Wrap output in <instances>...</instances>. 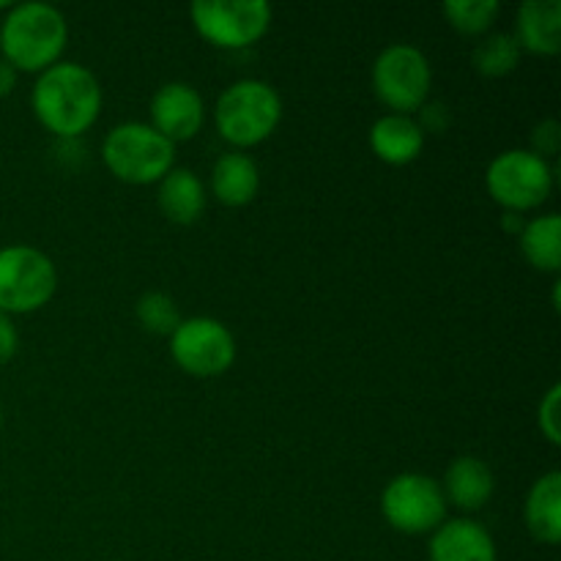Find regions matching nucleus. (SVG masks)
<instances>
[{"label": "nucleus", "mask_w": 561, "mask_h": 561, "mask_svg": "<svg viewBox=\"0 0 561 561\" xmlns=\"http://www.w3.org/2000/svg\"><path fill=\"white\" fill-rule=\"evenodd\" d=\"M33 115L58 140H77L91 129L102 110V85L80 64L58 60L38 75L31 93Z\"/></svg>", "instance_id": "1"}, {"label": "nucleus", "mask_w": 561, "mask_h": 561, "mask_svg": "<svg viewBox=\"0 0 561 561\" xmlns=\"http://www.w3.org/2000/svg\"><path fill=\"white\" fill-rule=\"evenodd\" d=\"M69 38L66 16L49 3L11 5L0 25V49L16 71H38L58 64Z\"/></svg>", "instance_id": "2"}, {"label": "nucleus", "mask_w": 561, "mask_h": 561, "mask_svg": "<svg viewBox=\"0 0 561 561\" xmlns=\"http://www.w3.org/2000/svg\"><path fill=\"white\" fill-rule=\"evenodd\" d=\"M283 121V99L263 80H239L225 88L214 107V124L222 140L250 148L277 131Z\"/></svg>", "instance_id": "3"}, {"label": "nucleus", "mask_w": 561, "mask_h": 561, "mask_svg": "<svg viewBox=\"0 0 561 561\" xmlns=\"http://www.w3.org/2000/svg\"><path fill=\"white\" fill-rule=\"evenodd\" d=\"M102 159L110 173L124 184H159L173 170L175 146L151 124L126 121L107 131Z\"/></svg>", "instance_id": "4"}, {"label": "nucleus", "mask_w": 561, "mask_h": 561, "mask_svg": "<svg viewBox=\"0 0 561 561\" xmlns=\"http://www.w3.org/2000/svg\"><path fill=\"white\" fill-rule=\"evenodd\" d=\"M433 69L427 55L414 44H389L373 64V88L392 113L411 115L427 104Z\"/></svg>", "instance_id": "5"}, {"label": "nucleus", "mask_w": 561, "mask_h": 561, "mask_svg": "<svg viewBox=\"0 0 561 561\" xmlns=\"http://www.w3.org/2000/svg\"><path fill=\"white\" fill-rule=\"evenodd\" d=\"M58 290L55 263L36 247L14 244L0 250V312L25 316L47 305Z\"/></svg>", "instance_id": "6"}, {"label": "nucleus", "mask_w": 561, "mask_h": 561, "mask_svg": "<svg viewBox=\"0 0 561 561\" xmlns=\"http://www.w3.org/2000/svg\"><path fill=\"white\" fill-rule=\"evenodd\" d=\"M488 195L504 206L507 211L520 214L529 208L542 206L553 190V170L548 159L526 151V148H513L504 151L488 164L485 170Z\"/></svg>", "instance_id": "7"}, {"label": "nucleus", "mask_w": 561, "mask_h": 561, "mask_svg": "<svg viewBox=\"0 0 561 561\" xmlns=\"http://www.w3.org/2000/svg\"><path fill=\"white\" fill-rule=\"evenodd\" d=\"M190 14L197 33L219 49L252 47L272 25L266 0H195Z\"/></svg>", "instance_id": "8"}, {"label": "nucleus", "mask_w": 561, "mask_h": 561, "mask_svg": "<svg viewBox=\"0 0 561 561\" xmlns=\"http://www.w3.org/2000/svg\"><path fill=\"white\" fill-rule=\"evenodd\" d=\"M381 513L400 535H431L447 518V499L433 477L411 471L383 488Z\"/></svg>", "instance_id": "9"}, {"label": "nucleus", "mask_w": 561, "mask_h": 561, "mask_svg": "<svg viewBox=\"0 0 561 561\" xmlns=\"http://www.w3.org/2000/svg\"><path fill=\"white\" fill-rule=\"evenodd\" d=\"M170 354L190 376L214 378L228 373L236 362V340L217 318H186L170 334Z\"/></svg>", "instance_id": "10"}, {"label": "nucleus", "mask_w": 561, "mask_h": 561, "mask_svg": "<svg viewBox=\"0 0 561 561\" xmlns=\"http://www.w3.org/2000/svg\"><path fill=\"white\" fill-rule=\"evenodd\" d=\"M206 104L190 82H164L151 99V126L170 142L192 140L203 129Z\"/></svg>", "instance_id": "11"}, {"label": "nucleus", "mask_w": 561, "mask_h": 561, "mask_svg": "<svg viewBox=\"0 0 561 561\" xmlns=\"http://www.w3.org/2000/svg\"><path fill=\"white\" fill-rule=\"evenodd\" d=\"M431 561H496V542L477 520H444L431 537Z\"/></svg>", "instance_id": "12"}, {"label": "nucleus", "mask_w": 561, "mask_h": 561, "mask_svg": "<svg viewBox=\"0 0 561 561\" xmlns=\"http://www.w3.org/2000/svg\"><path fill=\"white\" fill-rule=\"evenodd\" d=\"M370 148L381 162L400 168V164L414 162L422 153V148H425V129L411 115H381L370 129Z\"/></svg>", "instance_id": "13"}, {"label": "nucleus", "mask_w": 561, "mask_h": 561, "mask_svg": "<svg viewBox=\"0 0 561 561\" xmlns=\"http://www.w3.org/2000/svg\"><path fill=\"white\" fill-rule=\"evenodd\" d=\"M515 42L535 55L561 53V3L559 0H526L515 20Z\"/></svg>", "instance_id": "14"}, {"label": "nucleus", "mask_w": 561, "mask_h": 561, "mask_svg": "<svg viewBox=\"0 0 561 561\" xmlns=\"http://www.w3.org/2000/svg\"><path fill=\"white\" fill-rule=\"evenodd\" d=\"M444 499L453 502L455 507L466 510V513H474L482 510L491 502L493 491H496V477H493L491 466L480 458H463L453 460V466L444 474Z\"/></svg>", "instance_id": "15"}, {"label": "nucleus", "mask_w": 561, "mask_h": 561, "mask_svg": "<svg viewBox=\"0 0 561 561\" xmlns=\"http://www.w3.org/2000/svg\"><path fill=\"white\" fill-rule=\"evenodd\" d=\"M526 529L542 546L561 542V474L548 471L531 485L524 507Z\"/></svg>", "instance_id": "16"}, {"label": "nucleus", "mask_w": 561, "mask_h": 561, "mask_svg": "<svg viewBox=\"0 0 561 561\" xmlns=\"http://www.w3.org/2000/svg\"><path fill=\"white\" fill-rule=\"evenodd\" d=\"M211 190L222 206L239 208L252 203V197L261 190V170H257L255 159L247 153L230 151L214 162L211 170Z\"/></svg>", "instance_id": "17"}, {"label": "nucleus", "mask_w": 561, "mask_h": 561, "mask_svg": "<svg viewBox=\"0 0 561 561\" xmlns=\"http://www.w3.org/2000/svg\"><path fill=\"white\" fill-rule=\"evenodd\" d=\"M159 211L175 225H195L206 211V186L192 170H170L159 181Z\"/></svg>", "instance_id": "18"}, {"label": "nucleus", "mask_w": 561, "mask_h": 561, "mask_svg": "<svg viewBox=\"0 0 561 561\" xmlns=\"http://www.w3.org/2000/svg\"><path fill=\"white\" fill-rule=\"evenodd\" d=\"M520 250L524 257L540 272H559L561 268V217L542 214L520 228Z\"/></svg>", "instance_id": "19"}, {"label": "nucleus", "mask_w": 561, "mask_h": 561, "mask_svg": "<svg viewBox=\"0 0 561 561\" xmlns=\"http://www.w3.org/2000/svg\"><path fill=\"white\" fill-rule=\"evenodd\" d=\"M520 53L513 33H488L471 53V66L485 77H504L520 64Z\"/></svg>", "instance_id": "20"}, {"label": "nucleus", "mask_w": 561, "mask_h": 561, "mask_svg": "<svg viewBox=\"0 0 561 561\" xmlns=\"http://www.w3.org/2000/svg\"><path fill=\"white\" fill-rule=\"evenodd\" d=\"M442 11L449 25L463 36H482L485 31H491L502 5L499 0H447Z\"/></svg>", "instance_id": "21"}, {"label": "nucleus", "mask_w": 561, "mask_h": 561, "mask_svg": "<svg viewBox=\"0 0 561 561\" xmlns=\"http://www.w3.org/2000/svg\"><path fill=\"white\" fill-rule=\"evenodd\" d=\"M137 321L146 332L162 334V337H170L175 332V327L181 323L179 307H175L173 296L159 294V290H151V294L140 296L137 299Z\"/></svg>", "instance_id": "22"}, {"label": "nucleus", "mask_w": 561, "mask_h": 561, "mask_svg": "<svg viewBox=\"0 0 561 561\" xmlns=\"http://www.w3.org/2000/svg\"><path fill=\"white\" fill-rule=\"evenodd\" d=\"M559 400H561V387L553 383L546 392V398L540 400V409H537V425H540V433L559 447L561 444V427H559Z\"/></svg>", "instance_id": "23"}, {"label": "nucleus", "mask_w": 561, "mask_h": 561, "mask_svg": "<svg viewBox=\"0 0 561 561\" xmlns=\"http://www.w3.org/2000/svg\"><path fill=\"white\" fill-rule=\"evenodd\" d=\"M561 146V124L559 121H542V124L535 126V131H531V153H537V157H553V153L559 151Z\"/></svg>", "instance_id": "24"}, {"label": "nucleus", "mask_w": 561, "mask_h": 561, "mask_svg": "<svg viewBox=\"0 0 561 561\" xmlns=\"http://www.w3.org/2000/svg\"><path fill=\"white\" fill-rule=\"evenodd\" d=\"M16 348H20V334H16L14 321L0 312V365H5L9 359H14Z\"/></svg>", "instance_id": "25"}, {"label": "nucleus", "mask_w": 561, "mask_h": 561, "mask_svg": "<svg viewBox=\"0 0 561 561\" xmlns=\"http://www.w3.org/2000/svg\"><path fill=\"white\" fill-rule=\"evenodd\" d=\"M16 85V69L11 64H5V60H0V99L9 96L11 91H14Z\"/></svg>", "instance_id": "26"}, {"label": "nucleus", "mask_w": 561, "mask_h": 561, "mask_svg": "<svg viewBox=\"0 0 561 561\" xmlns=\"http://www.w3.org/2000/svg\"><path fill=\"white\" fill-rule=\"evenodd\" d=\"M5 9H11V3L9 0H0V11H5Z\"/></svg>", "instance_id": "27"}, {"label": "nucleus", "mask_w": 561, "mask_h": 561, "mask_svg": "<svg viewBox=\"0 0 561 561\" xmlns=\"http://www.w3.org/2000/svg\"><path fill=\"white\" fill-rule=\"evenodd\" d=\"M0 425H3V409H0Z\"/></svg>", "instance_id": "28"}]
</instances>
